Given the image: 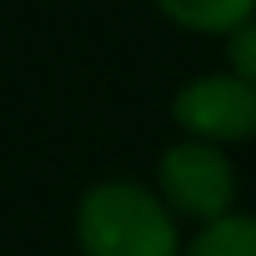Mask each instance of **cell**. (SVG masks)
<instances>
[{"mask_svg":"<svg viewBox=\"0 0 256 256\" xmlns=\"http://www.w3.org/2000/svg\"><path fill=\"white\" fill-rule=\"evenodd\" d=\"M158 184L171 212L198 216V220H225L234 207V166L225 158V148L202 144V140H184L176 148H166L162 166H158Z\"/></svg>","mask_w":256,"mask_h":256,"instance_id":"2","label":"cell"},{"mask_svg":"<svg viewBox=\"0 0 256 256\" xmlns=\"http://www.w3.org/2000/svg\"><path fill=\"white\" fill-rule=\"evenodd\" d=\"M176 122L202 140V144H234V140H248L256 130V90L248 81H238L234 72L225 76H198L189 86L176 90V104H171Z\"/></svg>","mask_w":256,"mask_h":256,"instance_id":"3","label":"cell"},{"mask_svg":"<svg viewBox=\"0 0 256 256\" xmlns=\"http://www.w3.org/2000/svg\"><path fill=\"white\" fill-rule=\"evenodd\" d=\"M189 256H256V220L252 216L212 220V225L194 238Z\"/></svg>","mask_w":256,"mask_h":256,"instance_id":"5","label":"cell"},{"mask_svg":"<svg viewBox=\"0 0 256 256\" xmlns=\"http://www.w3.org/2000/svg\"><path fill=\"white\" fill-rule=\"evenodd\" d=\"M76 243L86 256H180V230L162 198L130 180H108L86 189Z\"/></svg>","mask_w":256,"mask_h":256,"instance_id":"1","label":"cell"},{"mask_svg":"<svg viewBox=\"0 0 256 256\" xmlns=\"http://www.w3.org/2000/svg\"><path fill=\"white\" fill-rule=\"evenodd\" d=\"M230 68H234V76L238 81H248L256 90V18L252 22H243L238 32H230Z\"/></svg>","mask_w":256,"mask_h":256,"instance_id":"6","label":"cell"},{"mask_svg":"<svg viewBox=\"0 0 256 256\" xmlns=\"http://www.w3.org/2000/svg\"><path fill=\"white\" fill-rule=\"evenodd\" d=\"M153 4L189 32H238L243 22H252L256 9V0H153Z\"/></svg>","mask_w":256,"mask_h":256,"instance_id":"4","label":"cell"}]
</instances>
